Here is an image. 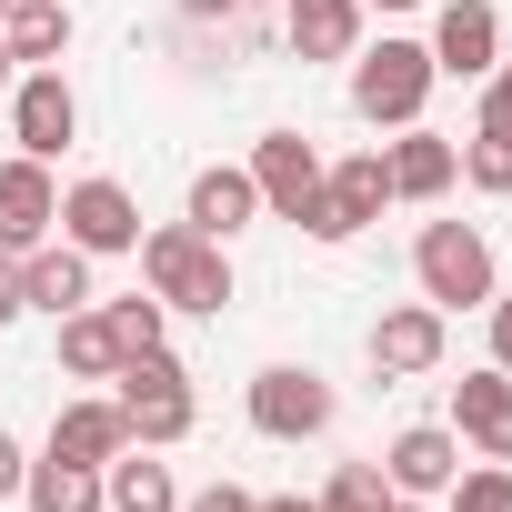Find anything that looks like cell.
Wrapping results in <instances>:
<instances>
[{
    "mask_svg": "<svg viewBox=\"0 0 512 512\" xmlns=\"http://www.w3.org/2000/svg\"><path fill=\"white\" fill-rule=\"evenodd\" d=\"M0 41H11L21 71H51L71 51V0H11V11H0Z\"/></svg>",
    "mask_w": 512,
    "mask_h": 512,
    "instance_id": "21",
    "label": "cell"
},
{
    "mask_svg": "<svg viewBox=\"0 0 512 512\" xmlns=\"http://www.w3.org/2000/svg\"><path fill=\"white\" fill-rule=\"evenodd\" d=\"M382 171H392V201H442V191L462 181V151H452L442 131H422V121H412V131L382 151Z\"/></svg>",
    "mask_w": 512,
    "mask_h": 512,
    "instance_id": "17",
    "label": "cell"
},
{
    "mask_svg": "<svg viewBox=\"0 0 512 512\" xmlns=\"http://www.w3.org/2000/svg\"><path fill=\"white\" fill-rule=\"evenodd\" d=\"M462 181L502 201V191H512V141H492V131H472V141H462Z\"/></svg>",
    "mask_w": 512,
    "mask_h": 512,
    "instance_id": "27",
    "label": "cell"
},
{
    "mask_svg": "<svg viewBox=\"0 0 512 512\" xmlns=\"http://www.w3.org/2000/svg\"><path fill=\"white\" fill-rule=\"evenodd\" d=\"M452 512H512V462H472V472H452Z\"/></svg>",
    "mask_w": 512,
    "mask_h": 512,
    "instance_id": "26",
    "label": "cell"
},
{
    "mask_svg": "<svg viewBox=\"0 0 512 512\" xmlns=\"http://www.w3.org/2000/svg\"><path fill=\"white\" fill-rule=\"evenodd\" d=\"M442 342H452V312L392 302V312L372 322V372H382V382H422V372H442Z\"/></svg>",
    "mask_w": 512,
    "mask_h": 512,
    "instance_id": "10",
    "label": "cell"
},
{
    "mask_svg": "<svg viewBox=\"0 0 512 512\" xmlns=\"http://www.w3.org/2000/svg\"><path fill=\"white\" fill-rule=\"evenodd\" d=\"M61 372L71 382H111L121 372V342H111V322L81 302V312H61Z\"/></svg>",
    "mask_w": 512,
    "mask_h": 512,
    "instance_id": "23",
    "label": "cell"
},
{
    "mask_svg": "<svg viewBox=\"0 0 512 512\" xmlns=\"http://www.w3.org/2000/svg\"><path fill=\"white\" fill-rule=\"evenodd\" d=\"M11 81H21V61H11V41H0V91H11Z\"/></svg>",
    "mask_w": 512,
    "mask_h": 512,
    "instance_id": "35",
    "label": "cell"
},
{
    "mask_svg": "<svg viewBox=\"0 0 512 512\" xmlns=\"http://www.w3.org/2000/svg\"><path fill=\"white\" fill-rule=\"evenodd\" d=\"M432 51L422 41H382V51H362L352 61V111L372 121V131H412L422 121V101H432Z\"/></svg>",
    "mask_w": 512,
    "mask_h": 512,
    "instance_id": "4",
    "label": "cell"
},
{
    "mask_svg": "<svg viewBox=\"0 0 512 512\" xmlns=\"http://www.w3.org/2000/svg\"><path fill=\"white\" fill-rule=\"evenodd\" d=\"M422 51H432L442 81H482L502 61V11H492V0H442V21H432Z\"/></svg>",
    "mask_w": 512,
    "mask_h": 512,
    "instance_id": "11",
    "label": "cell"
},
{
    "mask_svg": "<svg viewBox=\"0 0 512 512\" xmlns=\"http://www.w3.org/2000/svg\"><path fill=\"white\" fill-rule=\"evenodd\" d=\"M241 171H251V191H262V211H272V221H302V211L322 201V151H312L302 131H262Z\"/></svg>",
    "mask_w": 512,
    "mask_h": 512,
    "instance_id": "8",
    "label": "cell"
},
{
    "mask_svg": "<svg viewBox=\"0 0 512 512\" xmlns=\"http://www.w3.org/2000/svg\"><path fill=\"white\" fill-rule=\"evenodd\" d=\"M282 31L302 61H352L362 51V0H282Z\"/></svg>",
    "mask_w": 512,
    "mask_h": 512,
    "instance_id": "20",
    "label": "cell"
},
{
    "mask_svg": "<svg viewBox=\"0 0 512 512\" xmlns=\"http://www.w3.org/2000/svg\"><path fill=\"white\" fill-rule=\"evenodd\" d=\"M21 302L51 312V322L81 312V302H91V251H71V241H31V251H21Z\"/></svg>",
    "mask_w": 512,
    "mask_h": 512,
    "instance_id": "15",
    "label": "cell"
},
{
    "mask_svg": "<svg viewBox=\"0 0 512 512\" xmlns=\"http://www.w3.org/2000/svg\"><path fill=\"white\" fill-rule=\"evenodd\" d=\"M101 322H111V342H121V362H141V352H171V312H161V292L141 302H101Z\"/></svg>",
    "mask_w": 512,
    "mask_h": 512,
    "instance_id": "24",
    "label": "cell"
},
{
    "mask_svg": "<svg viewBox=\"0 0 512 512\" xmlns=\"http://www.w3.org/2000/svg\"><path fill=\"white\" fill-rule=\"evenodd\" d=\"M382 472H392V492L432 502V492H452V472H462V432H442V422H402L392 452H382Z\"/></svg>",
    "mask_w": 512,
    "mask_h": 512,
    "instance_id": "13",
    "label": "cell"
},
{
    "mask_svg": "<svg viewBox=\"0 0 512 512\" xmlns=\"http://www.w3.org/2000/svg\"><path fill=\"white\" fill-rule=\"evenodd\" d=\"M402 492H392V472L382 462H342L332 472V492H322V512H392Z\"/></svg>",
    "mask_w": 512,
    "mask_h": 512,
    "instance_id": "25",
    "label": "cell"
},
{
    "mask_svg": "<svg viewBox=\"0 0 512 512\" xmlns=\"http://www.w3.org/2000/svg\"><path fill=\"white\" fill-rule=\"evenodd\" d=\"M21 502H31V512H101V462H61V452H41V462L21 472Z\"/></svg>",
    "mask_w": 512,
    "mask_h": 512,
    "instance_id": "22",
    "label": "cell"
},
{
    "mask_svg": "<svg viewBox=\"0 0 512 512\" xmlns=\"http://www.w3.org/2000/svg\"><path fill=\"white\" fill-rule=\"evenodd\" d=\"M382 201H392L382 151H342V161H322V201L302 211V231H312V241H352V231L382 221Z\"/></svg>",
    "mask_w": 512,
    "mask_h": 512,
    "instance_id": "6",
    "label": "cell"
},
{
    "mask_svg": "<svg viewBox=\"0 0 512 512\" xmlns=\"http://www.w3.org/2000/svg\"><path fill=\"white\" fill-rule=\"evenodd\" d=\"M61 241L91 251V262H111V251H141V201H131L111 171H91V181L61 191Z\"/></svg>",
    "mask_w": 512,
    "mask_h": 512,
    "instance_id": "7",
    "label": "cell"
},
{
    "mask_svg": "<svg viewBox=\"0 0 512 512\" xmlns=\"http://www.w3.org/2000/svg\"><path fill=\"white\" fill-rule=\"evenodd\" d=\"M452 432L482 452V462H512V372H462L452 382Z\"/></svg>",
    "mask_w": 512,
    "mask_h": 512,
    "instance_id": "14",
    "label": "cell"
},
{
    "mask_svg": "<svg viewBox=\"0 0 512 512\" xmlns=\"http://www.w3.org/2000/svg\"><path fill=\"white\" fill-rule=\"evenodd\" d=\"M21 312H31V302H21V262H11V251H0V332H11Z\"/></svg>",
    "mask_w": 512,
    "mask_h": 512,
    "instance_id": "31",
    "label": "cell"
},
{
    "mask_svg": "<svg viewBox=\"0 0 512 512\" xmlns=\"http://www.w3.org/2000/svg\"><path fill=\"white\" fill-rule=\"evenodd\" d=\"M51 452H61V462H111V452H131V422H121V402H111V392H81V402H61V412H51Z\"/></svg>",
    "mask_w": 512,
    "mask_h": 512,
    "instance_id": "18",
    "label": "cell"
},
{
    "mask_svg": "<svg viewBox=\"0 0 512 512\" xmlns=\"http://www.w3.org/2000/svg\"><path fill=\"white\" fill-rule=\"evenodd\" d=\"M482 312H492V362H502V372H512V292H492V302H482Z\"/></svg>",
    "mask_w": 512,
    "mask_h": 512,
    "instance_id": "30",
    "label": "cell"
},
{
    "mask_svg": "<svg viewBox=\"0 0 512 512\" xmlns=\"http://www.w3.org/2000/svg\"><path fill=\"white\" fill-rule=\"evenodd\" d=\"M392 512H422V502H412V492H402V502H392Z\"/></svg>",
    "mask_w": 512,
    "mask_h": 512,
    "instance_id": "37",
    "label": "cell"
},
{
    "mask_svg": "<svg viewBox=\"0 0 512 512\" xmlns=\"http://www.w3.org/2000/svg\"><path fill=\"white\" fill-rule=\"evenodd\" d=\"M362 11H422V0H362Z\"/></svg>",
    "mask_w": 512,
    "mask_h": 512,
    "instance_id": "36",
    "label": "cell"
},
{
    "mask_svg": "<svg viewBox=\"0 0 512 512\" xmlns=\"http://www.w3.org/2000/svg\"><path fill=\"white\" fill-rule=\"evenodd\" d=\"M412 282H422L432 312H482V302H492V241H482L472 221H422Z\"/></svg>",
    "mask_w": 512,
    "mask_h": 512,
    "instance_id": "3",
    "label": "cell"
},
{
    "mask_svg": "<svg viewBox=\"0 0 512 512\" xmlns=\"http://www.w3.org/2000/svg\"><path fill=\"white\" fill-rule=\"evenodd\" d=\"M251 512H322V492H251Z\"/></svg>",
    "mask_w": 512,
    "mask_h": 512,
    "instance_id": "33",
    "label": "cell"
},
{
    "mask_svg": "<svg viewBox=\"0 0 512 512\" xmlns=\"http://www.w3.org/2000/svg\"><path fill=\"white\" fill-rule=\"evenodd\" d=\"M472 131L512 141V61H492V71H482V121H472Z\"/></svg>",
    "mask_w": 512,
    "mask_h": 512,
    "instance_id": "28",
    "label": "cell"
},
{
    "mask_svg": "<svg viewBox=\"0 0 512 512\" xmlns=\"http://www.w3.org/2000/svg\"><path fill=\"white\" fill-rule=\"evenodd\" d=\"M181 221H191V231H211V241H231V231H251V221H262V191H251V171L211 161V171H191Z\"/></svg>",
    "mask_w": 512,
    "mask_h": 512,
    "instance_id": "16",
    "label": "cell"
},
{
    "mask_svg": "<svg viewBox=\"0 0 512 512\" xmlns=\"http://www.w3.org/2000/svg\"><path fill=\"white\" fill-rule=\"evenodd\" d=\"M251 432H262V442H322V432H332V382H322L312 362L251 372Z\"/></svg>",
    "mask_w": 512,
    "mask_h": 512,
    "instance_id": "5",
    "label": "cell"
},
{
    "mask_svg": "<svg viewBox=\"0 0 512 512\" xmlns=\"http://www.w3.org/2000/svg\"><path fill=\"white\" fill-rule=\"evenodd\" d=\"M11 131H21V151H31V161H61V151L81 141V91L61 81V61L11 81Z\"/></svg>",
    "mask_w": 512,
    "mask_h": 512,
    "instance_id": "9",
    "label": "cell"
},
{
    "mask_svg": "<svg viewBox=\"0 0 512 512\" xmlns=\"http://www.w3.org/2000/svg\"><path fill=\"white\" fill-rule=\"evenodd\" d=\"M141 282L161 292V312H221L231 302V251L191 221H161V231H141Z\"/></svg>",
    "mask_w": 512,
    "mask_h": 512,
    "instance_id": "1",
    "label": "cell"
},
{
    "mask_svg": "<svg viewBox=\"0 0 512 512\" xmlns=\"http://www.w3.org/2000/svg\"><path fill=\"white\" fill-rule=\"evenodd\" d=\"M181 512H251L241 482H211V492H181Z\"/></svg>",
    "mask_w": 512,
    "mask_h": 512,
    "instance_id": "29",
    "label": "cell"
},
{
    "mask_svg": "<svg viewBox=\"0 0 512 512\" xmlns=\"http://www.w3.org/2000/svg\"><path fill=\"white\" fill-rule=\"evenodd\" d=\"M111 402H121L131 442H151V452L191 442V422H201V392H191V372H181L171 352H141V362H121V372H111Z\"/></svg>",
    "mask_w": 512,
    "mask_h": 512,
    "instance_id": "2",
    "label": "cell"
},
{
    "mask_svg": "<svg viewBox=\"0 0 512 512\" xmlns=\"http://www.w3.org/2000/svg\"><path fill=\"white\" fill-rule=\"evenodd\" d=\"M21 472H31V452H21L11 432H0V502H11V492H21Z\"/></svg>",
    "mask_w": 512,
    "mask_h": 512,
    "instance_id": "32",
    "label": "cell"
},
{
    "mask_svg": "<svg viewBox=\"0 0 512 512\" xmlns=\"http://www.w3.org/2000/svg\"><path fill=\"white\" fill-rule=\"evenodd\" d=\"M51 221H61V191H51V161H31V151H11L0 161V251H21L31 241H51Z\"/></svg>",
    "mask_w": 512,
    "mask_h": 512,
    "instance_id": "12",
    "label": "cell"
},
{
    "mask_svg": "<svg viewBox=\"0 0 512 512\" xmlns=\"http://www.w3.org/2000/svg\"><path fill=\"white\" fill-rule=\"evenodd\" d=\"M181 21H241V0H181Z\"/></svg>",
    "mask_w": 512,
    "mask_h": 512,
    "instance_id": "34",
    "label": "cell"
},
{
    "mask_svg": "<svg viewBox=\"0 0 512 512\" xmlns=\"http://www.w3.org/2000/svg\"><path fill=\"white\" fill-rule=\"evenodd\" d=\"M101 512H181V482H171V462H151V442L111 452V462H101Z\"/></svg>",
    "mask_w": 512,
    "mask_h": 512,
    "instance_id": "19",
    "label": "cell"
}]
</instances>
